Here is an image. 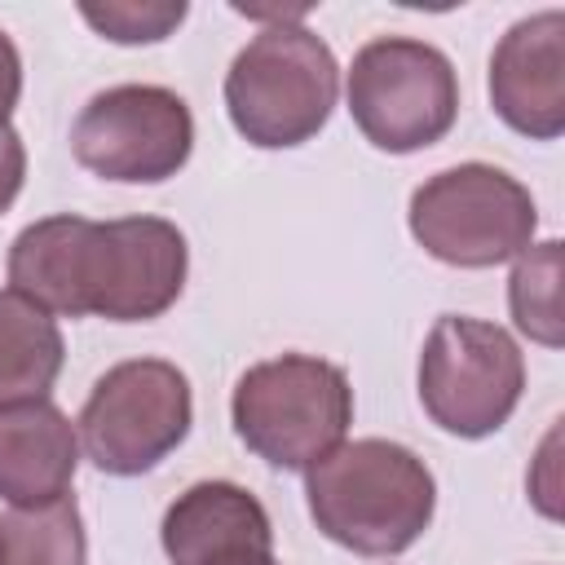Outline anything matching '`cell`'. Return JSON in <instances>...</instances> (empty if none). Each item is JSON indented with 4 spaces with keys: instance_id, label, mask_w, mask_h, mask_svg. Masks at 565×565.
Returning a JSON list of instances; mask_svg holds the SVG:
<instances>
[{
    "instance_id": "6da1fadb",
    "label": "cell",
    "mask_w": 565,
    "mask_h": 565,
    "mask_svg": "<svg viewBox=\"0 0 565 565\" xmlns=\"http://www.w3.org/2000/svg\"><path fill=\"white\" fill-rule=\"evenodd\" d=\"M190 274L185 234L163 216H44L9 247V282L49 313L150 322L168 313Z\"/></svg>"
},
{
    "instance_id": "277c9868",
    "label": "cell",
    "mask_w": 565,
    "mask_h": 565,
    "mask_svg": "<svg viewBox=\"0 0 565 565\" xmlns=\"http://www.w3.org/2000/svg\"><path fill=\"white\" fill-rule=\"evenodd\" d=\"M230 419L256 459L278 472H305L344 441L353 388L344 366L313 353H282L238 375Z\"/></svg>"
},
{
    "instance_id": "7a4b0ae2",
    "label": "cell",
    "mask_w": 565,
    "mask_h": 565,
    "mask_svg": "<svg viewBox=\"0 0 565 565\" xmlns=\"http://www.w3.org/2000/svg\"><path fill=\"white\" fill-rule=\"evenodd\" d=\"M305 499L331 543L358 556H397L433 525L437 481L411 446L358 437L305 468Z\"/></svg>"
},
{
    "instance_id": "5bb4252c",
    "label": "cell",
    "mask_w": 565,
    "mask_h": 565,
    "mask_svg": "<svg viewBox=\"0 0 565 565\" xmlns=\"http://www.w3.org/2000/svg\"><path fill=\"white\" fill-rule=\"evenodd\" d=\"M88 539L75 494L0 516V565H84Z\"/></svg>"
},
{
    "instance_id": "d6986e66",
    "label": "cell",
    "mask_w": 565,
    "mask_h": 565,
    "mask_svg": "<svg viewBox=\"0 0 565 565\" xmlns=\"http://www.w3.org/2000/svg\"><path fill=\"white\" fill-rule=\"evenodd\" d=\"M247 565H278V561H274V556H265V561H247Z\"/></svg>"
},
{
    "instance_id": "8fae6325",
    "label": "cell",
    "mask_w": 565,
    "mask_h": 565,
    "mask_svg": "<svg viewBox=\"0 0 565 565\" xmlns=\"http://www.w3.org/2000/svg\"><path fill=\"white\" fill-rule=\"evenodd\" d=\"M172 565H247L274 556V525L265 503L234 481H194L181 490L159 525Z\"/></svg>"
},
{
    "instance_id": "3957f363",
    "label": "cell",
    "mask_w": 565,
    "mask_h": 565,
    "mask_svg": "<svg viewBox=\"0 0 565 565\" xmlns=\"http://www.w3.org/2000/svg\"><path fill=\"white\" fill-rule=\"evenodd\" d=\"M340 97V66L322 35L300 22L260 26L225 71V110L256 150L313 141Z\"/></svg>"
},
{
    "instance_id": "4fadbf2b",
    "label": "cell",
    "mask_w": 565,
    "mask_h": 565,
    "mask_svg": "<svg viewBox=\"0 0 565 565\" xmlns=\"http://www.w3.org/2000/svg\"><path fill=\"white\" fill-rule=\"evenodd\" d=\"M66 362L62 331L49 309L22 291H0V406L49 402Z\"/></svg>"
},
{
    "instance_id": "8992f818",
    "label": "cell",
    "mask_w": 565,
    "mask_h": 565,
    "mask_svg": "<svg viewBox=\"0 0 565 565\" xmlns=\"http://www.w3.org/2000/svg\"><path fill=\"white\" fill-rule=\"evenodd\" d=\"M349 115L384 154H415L459 119V75L450 57L411 35H375L349 66Z\"/></svg>"
},
{
    "instance_id": "ac0fdd59",
    "label": "cell",
    "mask_w": 565,
    "mask_h": 565,
    "mask_svg": "<svg viewBox=\"0 0 565 565\" xmlns=\"http://www.w3.org/2000/svg\"><path fill=\"white\" fill-rule=\"evenodd\" d=\"M18 97H22V53L9 40V31L0 26V128H9Z\"/></svg>"
},
{
    "instance_id": "52a82bcc",
    "label": "cell",
    "mask_w": 565,
    "mask_h": 565,
    "mask_svg": "<svg viewBox=\"0 0 565 565\" xmlns=\"http://www.w3.org/2000/svg\"><path fill=\"white\" fill-rule=\"evenodd\" d=\"M525 393V358L499 322L441 313L419 349V406L463 441L499 433Z\"/></svg>"
},
{
    "instance_id": "5b68a950",
    "label": "cell",
    "mask_w": 565,
    "mask_h": 565,
    "mask_svg": "<svg viewBox=\"0 0 565 565\" xmlns=\"http://www.w3.org/2000/svg\"><path fill=\"white\" fill-rule=\"evenodd\" d=\"M406 221L433 260L455 269H494L530 247L539 207L512 172L472 159L415 185Z\"/></svg>"
},
{
    "instance_id": "9c48e42d",
    "label": "cell",
    "mask_w": 565,
    "mask_h": 565,
    "mask_svg": "<svg viewBox=\"0 0 565 565\" xmlns=\"http://www.w3.org/2000/svg\"><path fill=\"white\" fill-rule=\"evenodd\" d=\"M194 115L163 84H115L84 102L71 124V154L84 172L119 185H159L185 168Z\"/></svg>"
},
{
    "instance_id": "30bf717a",
    "label": "cell",
    "mask_w": 565,
    "mask_h": 565,
    "mask_svg": "<svg viewBox=\"0 0 565 565\" xmlns=\"http://www.w3.org/2000/svg\"><path fill=\"white\" fill-rule=\"evenodd\" d=\"M494 115L534 141L565 132V9H543L512 22L490 53Z\"/></svg>"
},
{
    "instance_id": "ba28073f",
    "label": "cell",
    "mask_w": 565,
    "mask_h": 565,
    "mask_svg": "<svg viewBox=\"0 0 565 565\" xmlns=\"http://www.w3.org/2000/svg\"><path fill=\"white\" fill-rule=\"evenodd\" d=\"M194 424V393L177 362H115L88 393L75 433L84 455L106 477H141L159 468Z\"/></svg>"
},
{
    "instance_id": "9a60e30c",
    "label": "cell",
    "mask_w": 565,
    "mask_h": 565,
    "mask_svg": "<svg viewBox=\"0 0 565 565\" xmlns=\"http://www.w3.org/2000/svg\"><path fill=\"white\" fill-rule=\"evenodd\" d=\"M561 238L530 243L508 278V305L512 322L543 349H561L565 318H561Z\"/></svg>"
},
{
    "instance_id": "e0dca14e",
    "label": "cell",
    "mask_w": 565,
    "mask_h": 565,
    "mask_svg": "<svg viewBox=\"0 0 565 565\" xmlns=\"http://www.w3.org/2000/svg\"><path fill=\"white\" fill-rule=\"evenodd\" d=\"M26 181V146L13 128H0V212L13 207V199L22 194Z\"/></svg>"
},
{
    "instance_id": "7c38bea8",
    "label": "cell",
    "mask_w": 565,
    "mask_h": 565,
    "mask_svg": "<svg viewBox=\"0 0 565 565\" xmlns=\"http://www.w3.org/2000/svg\"><path fill=\"white\" fill-rule=\"evenodd\" d=\"M79 468V433L53 402L0 406V499L40 508L71 494Z\"/></svg>"
},
{
    "instance_id": "2e32d148",
    "label": "cell",
    "mask_w": 565,
    "mask_h": 565,
    "mask_svg": "<svg viewBox=\"0 0 565 565\" xmlns=\"http://www.w3.org/2000/svg\"><path fill=\"white\" fill-rule=\"evenodd\" d=\"M185 13H190L185 0H141V4L137 0H106V4L84 0L79 4V18L115 44H159L185 22Z\"/></svg>"
}]
</instances>
